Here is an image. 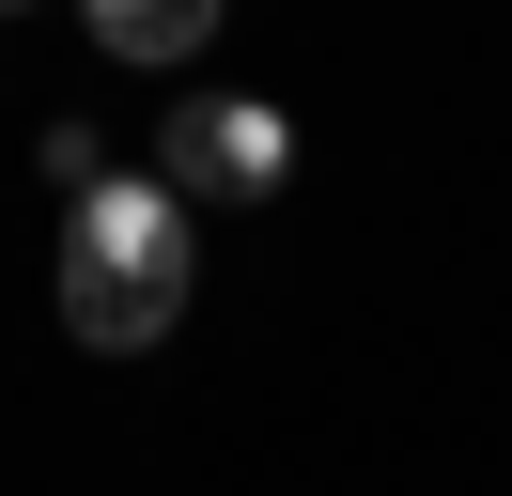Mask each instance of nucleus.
<instances>
[{
    "label": "nucleus",
    "instance_id": "20e7f679",
    "mask_svg": "<svg viewBox=\"0 0 512 496\" xmlns=\"http://www.w3.org/2000/svg\"><path fill=\"white\" fill-rule=\"evenodd\" d=\"M32 171H47V202H94V186H109V140H94V124H47V140H32Z\"/></svg>",
    "mask_w": 512,
    "mask_h": 496
},
{
    "label": "nucleus",
    "instance_id": "f03ea898",
    "mask_svg": "<svg viewBox=\"0 0 512 496\" xmlns=\"http://www.w3.org/2000/svg\"><path fill=\"white\" fill-rule=\"evenodd\" d=\"M156 186H171V202H280V186H295V124L264 109V93H187Z\"/></svg>",
    "mask_w": 512,
    "mask_h": 496
},
{
    "label": "nucleus",
    "instance_id": "7ed1b4c3",
    "mask_svg": "<svg viewBox=\"0 0 512 496\" xmlns=\"http://www.w3.org/2000/svg\"><path fill=\"white\" fill-rule=\"evenodd\" d=\"M202 31H218V0H94L109 62H202Z\"/></svg>",
    "mask_w": 512,
    "mask_h": 496
},
{
    "label": "nucleus",
    "instance_id": "f257e3e1",
    "mask_svg": "<svg viewBox=\"0 0 512 496\" xmlns=\"http://www.w3.org/2000/svg\"><path fill=\"white\" fill-rule=\"evenodd\" d=\"M171 310H187V202L156 171H109L63 217V326L94 357H140V341H171Z\"/></svg>",
    "mask_w": 512,
    "mask_h": 496
}]
</instances>
